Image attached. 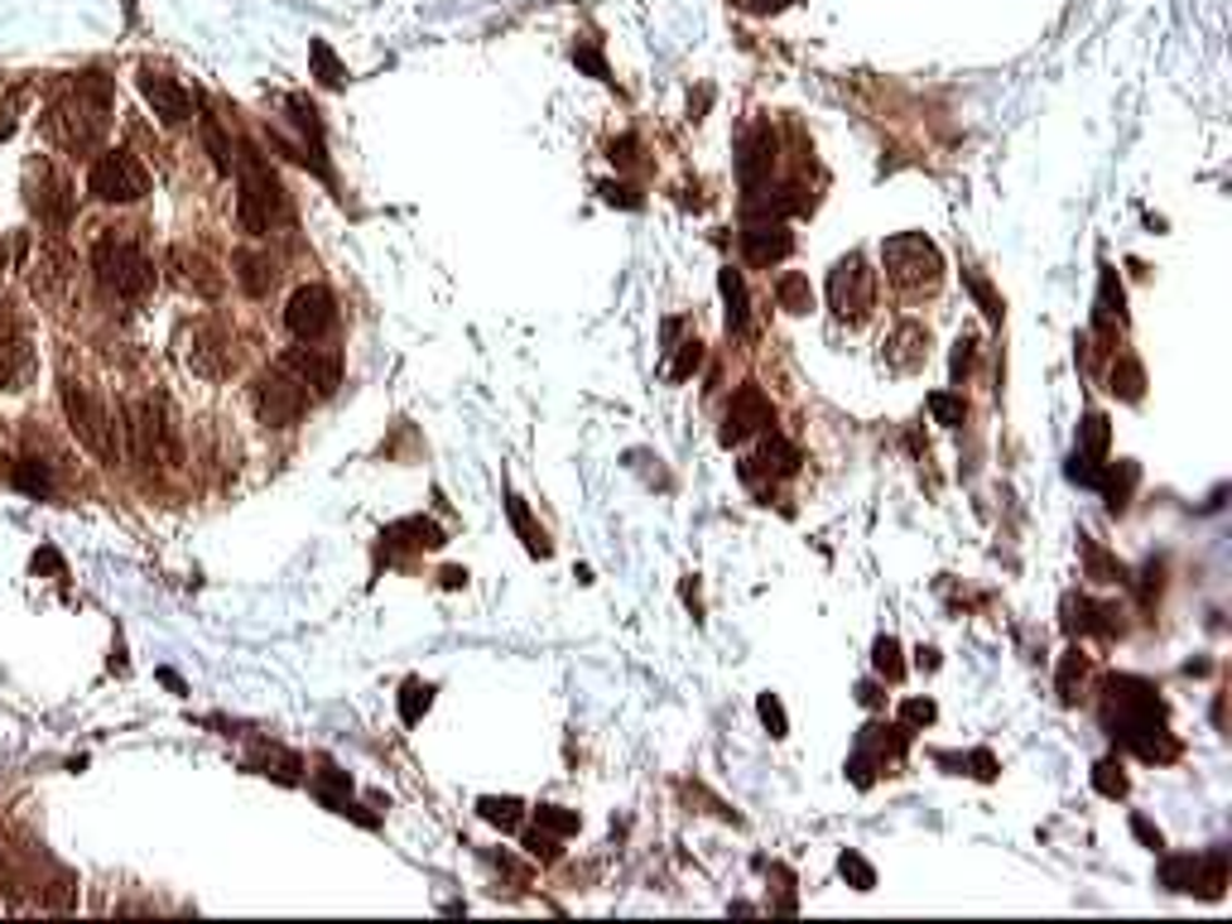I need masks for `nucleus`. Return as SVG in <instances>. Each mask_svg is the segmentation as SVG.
<instances>
[{"label": "nucleus", "mask_w": 1232, "mask_h": 924, "mask_svg": "<svg viewBox=\"0 0 1232 924\" xmlns=\"http://www.w3.org/2000/svg\"><path fill=\"white\" fill-rule=\"evenodd\" d=\"M871 299H877V280L867 270V255H843V261L828 270V308H833L843 322H862L871 314Z\"/></svg>", "instance_id": "nucleus-9"}, {"label": "nucleus", "mask_w": 1232, "mask_h": 924, "mask_svg": "<svg viewBox=\"0 0 1232 924\" xmlns=\"http://www.w3.org/2000/svg\"><path fill=\"white\" fill-rule=\"evenodd\" d=\"M1093 789L1103 799H1127V775H1122V765L1117 761H1097L1093 765Z\"/></svg>", "instance_id": "nucleus-43"}, {"label": "nucleus", "mask_w": 1232, "mask_h": 924, "mask_svg": "<svg viewBox=\"0 0 1232 924\" xmlns=\"http://www.w3.org/2000/svg\"><path fill=\"white\" fill-rule=\"evenodd\" d=\"M881 265H887V280L905 294H934L939 280H944V255L925 237V231H895V237L881 241Z\"/></svg>", "instance_id": "nucleus-3"}, {"label": "nucleus", "mask_w": 1232, "mask_h": 924, "mask_svg": "<svg viewBox=\"0 0 1232 924\" xmlns=\"http://www.w3.org/2000/svg\"><path fill=\"white\" fill-rule=\"evenodd\" d=\"M925 405H929V415H934L939 425H948V429H954V425H963V415H968V405H963V395H954V391H934V395L925 400Z\"/></svg>", "instance_id": "nucleus-44"}, {"label": "nucleus", "mask_w": 1232, "mask_h": 924, "mask_svg": "<svg viewBox=\"0 0 1232 924\" xmlns=\"http://www.w3.org/2000/svg\"><path fill=\"white\" fill-rule=\"evenodd\" d=\"M920 670H939V650H920Z\"/></svg>", "instance_id": "nucleus-57"}, {"label": "nucleus", "mask_w": 1232, "mask_h": 924, "mask_svg": "<svg viewBox=\"0 0 1232 924\" xmlns=\"http://www.w3.org/2000/svg\"><path fill=\"white\" fill-rule=\"evenodd\" d=\"M871 664H877L881 679H905V660H901V641L895 636H877V645H871Z\"/></svg>", "instance_id": "nucleus-38"}, {"label": "nucleus", "mask_w": 1232, "mask_h": 924, "mask_svg": "<svg viewBox=\"0 0 1232 924\" xmlns=\"http://www.w3.org/2000/svg\"><path fill=\"white\" fill-rule=\"evenodd\" d=\"M203 144H208V154H212V169L217 174H231V140L222 136V126H217V116H203Z\"/></svg>", "instance_id": "nucleus-40"}, {"label": "nucleus", "mask_w": 1232, "mask_h": 924, "mask_svg": "<svg viewBox=\"0 0 1232 924\" xmlns=\"http://www.w3.org/2000/svg\"><path fill=\"white\" fill-rule=\"evenodd\" d=\"M535 819H540V828L554 833V838H574L578 823H582L574 809H558V805H540V809H535Z\"/></svg>", "instance_id": "nucleus-42"}, {"label": "nucleus", "mask_w": 1232, "mask_h": 924, "mask_svg": "<svg viewBox=\"0 0 1232 924\" xmlns=\"http://www.w3.org/2000/svg\"><path fill=\"white\" fill-rule=\"evenodd\" d=\"M169 265H174V280L198 299H217L222 294V270H212V261L203 251H188V246H174L169 251Z\"/></svg>", "instance_id": "nucleus-20"}, {"label": "nucleus", "mask_w": 1232, "mask_h": 924, "mask_svg": "<svg viewBox=\"0 0 1232 924\" xmlns=\"http://www.w3.org/2000/svg\"><path fill=\"white\" fill-rule=\"evenodd\" d=\"M279 366H285L289 376H299V385H304L309 395H318V400L338 395V385H342V356L313 347V342H304V347H294V352H285V362H279Z\"/></svg>", "instance_id": "nucleus-13"}, {"label": "nucleus", "mask_w": 1232, "mask_h": 924, "mask_svg": "<svg viewBox=\"0 0 1232 924\" xmlns=\"http://www.w3.org/2000/svg\"><path fill=\"white\" fill-rule=\"evenodd\" d=\"M1083 674H1089V664H1083V655L1079 650H1064V660H1059V679H1055V688H1059V704H1079V688H1083Z\"/></svg>", "instance_id": "nucleus-34"}, {"label": "nucleus", "mask_w": 1232, "mask_h": 924, "mask_svg": "<svg viewBox=\"0 0 1232 924\" xmlns=\"http://www.w3.org/2000/svg\"><path fill=\"white\" fill-rule=\"evenodd\" d=\"M126 15H136V0H126Z\"/></svg>", "instance_id": "nucleus-58"}, {"label": "nucleus", "mask_w": 1232, "mask_h": 924, "mask_svg": "<svg viewBox=\"0 0 1232 924\" xmlns=\"http://www.w3.org/2000/svg\"><path fill=\"white\" fill-rule=\"evenodd\" d=\"M1131 833H1136V838H1141V843H1146V848H1151V852H1160V848H1165V838H1160V828H1156V823H1151L1146 814H1131Z\"/></svg>", "instance_id": "nucleus-52"}, {"label": "nucleus", "mask_w": 1232, "mask_h": 924, "mask_svg": "<svg viewBox=\"0 0 1232 924\" xmlns=\"http://www.w3.org/2000/svg\"><path fill=\"white\" fill-rule=\"evenodd\" d=\"M251 409L265 429H294L309 409V391L299 385V376H289L285 366H271V371L255 376L251 385Z\"/></svg>", "instance_id": "nucleus-8"}, {"label": "nucleus", "mask_w": 1232, "mask_h": 924, "mask_svg": "<svg viewBox=\"0 0 1232 924\" xmlns=\"http://www.w3.org/2000/svg\"><path fill=\"white\" fill-rule=\"evenodd\" d=\"M136 83H140L144 106H150L154 116L164 121V126H184V121L193 116V97H188L184 87H178V77H169L164 68H150V63H144Z\"/></svg>", "instance_id": "nucleus-16"}, {"label": "nucleus", "mask_w": 1232, "mask_h": 924, "mask_svg": "<svg viewBox=\"0 0 1232 924\" xmlns=\"http://www.w3.org/2000/svg\"><path fill=\"white\" fill-rule=\"evenodd\" d=\"M184 338H188L184 362L193 366L198 376L217 381V376H227V371H231V342H227V332H222L217 322H208V318L184 322Z\"/></svg>", "instance_id": "nucleus-15"}, {"label": "nucleus", "mask_w": 1232, "mask_h": 924, "mask_svg": "<svg viewBox=\"0 0 1232 924\" xmlns=\"http://www.w3.org/2000/svg\"><path fill=\"white\" fill-rule=\"evenodd\" d=\"M506 516H511V526H515V534H520V544H525V554L530 559H549V540H544V530L535 526V516H530V506H525L520 496H506Z\"/></svg>", "instance_id": "nucleus-25"}, {"label": "nucleus", "mask_w": 1232, "mask_h": 924, "mask_svg": "<svg viewBox=\"0 0 1232 924\" xmlns=\"http://www.w3.org/2000/svg\"><path fill=\"white\" fill-rule=\"evenodd\" d=\"M963 280H968V289H972V299L982 304V314H988V322H1002V299L992 294V284L982 280L978 270H963Z\"/></svg>", "instance_id": "nucleus-45"}, {"label": "nucleus", "mask_w": 1232, "mask_h": 924, "mask_svg": "<svg viewBox=\"0 0 1232 924\" xmlns=\"http://www.w3.org/2000/svg\"><path fill=\"white\" fill-rule=\"evenodd\" d=\"M231 275H237V284L251 299H265V294H271V284H275V261L265 251H255V246H241L237 255H231Z\"/></svg>", "instance_id": "nucleus-22"}, {"label": "nucleus", "mask_w": 1232, "mask_h": 924, "mask_svg": "<svg viewBox=\"0 0 1232 924\" xmlns=\"http://www.w3.org/2000/svg\"><path fill=\"white\" fill-rule=\"evenodd\" d=\"M925 356H929V328L915 318L895 322L887 332V342H881V362H887L891 371H920Z\"/></svg>", "instance_id": "nucleus-18"}, {"label": "nucleus", "mask_w": 1232, "mask_h": 924, "mask_svg": "<svg viewBox=\"0 0 1232 924\" xmlns=\"http://www.w3.org/2000/svg\"><path fill=\"white\" fill-rule=\"evenodd\" d=\"M10 482H15L25 496H35V501H43L53 492V472H49V463H39V458H15V463H10Z\"/></svg>", "instance_id": "nucleus-27"}, {"label": "nucleus", "mask_w": 1232, "mask_h": 924, "mask_svg": "<svg viewBox=\"0 0 1232 924\" xmlns=\"http://www.w3.org/2000/svg\"><path fill=\"white\" fill-rule=\"evenodd\" d=\"M1127 322V294H1122V280H1117L1112 265H1103L1097 275V308H1093V332L1103 342L1117 338V328Z\"/></svg>", "instance_id": "nucleus-21"}, {"label": "nucleus", "mask_w": 1232, "mask_h": 924, "mask_svg": "<svg viewBox=\"0 0 1232 924\" xmlns=\"http://www.w3.org/2000/svg\"><path fill=\"white\" fill-rule=\"evenodd\" d=\"M939 765H958L954 775H972V781H996V756L992 751H968V756L939 751Z\"/></svg>", "instance_id": "nucleus-36"}, {"label": "nucleus", "mask_w": 1232, "mask_h": 924, "mask_svg": "<svg viewBox=\"0 0 1232 924\" xmlns=\"http://www.w3.org/2000/svg\"><path fill=\"white\" fill-rule=\"evenodd\" d=\"M92 275L102 284V294L126 308H140L154 294V284H160V270H154V261L144 255L140 241L116 237V231L92 241Z\"/></svg>", "instance_id": "nucleus-2"}, {"label": "nucleus", "mask_w": 1232, "mask_h": 924, "mask_svg": "<svg viewBox=\"0 0 1232 924\" xmlns=\"http://www.w3.org/2000/svg\"><path fill=\"white\" fill-rule=\"evenodd\" d=\"M121 443H126V458L136 467L178 463V439L160 400H136V405L121 409Z\"/></svg>", "instance_id": "nucleus-4"}, {"label": "nucleus", "mask_w": 1232, "mask_h": 924, "mask_svg": "<svg viewBox=\"0 0 1232 924\" xmlns=\"http://www.w3.org/2000/svg\"><path fill=\"white\" fill-rule=\"evenodd\" d=\"M29 213L39 217V227L49 231H68L73 227V213H77V198H73V183L63 174L43 169L29 178Z\"/></svg>", "instance_id": "nucleus-12"}, {"label": "nucleus", "mask_w": 1232, "mask_h": 924, "mask_svg": "<svg viewBox=\"0 0 1232 924\" xmlns=\"http://www.w3.org/2000/svg\"><path fill=\"white\" fill-rule=\"evenodd\" d=\"M285 328L294 332L299 342L332 338V328H338V299H332L323 284L294 289V299H289V308H285Z\"/></svg>", "instance_id": "nucleus-10"}, {"label": "nucleus", "mask_w": 1232, "mask_h": 924, "mask_svg": "<svg viewBox=\"0 0 1232 924\" xmlns=\"http://www.w3.org/2000/svg\"><path fill=\"white\" fill-rule=\"evenodd\" d=\"M699 366H703V342L689 338V342H679V356H675V366H669V376H675V381H689Z\"/></svg>", "instance_id": "nucleus-46"}, {"label": "nucleus", "mask_w": 1232, "mask_h": 924, "mask_svg": "<svg viewBox=\"0 0 1232 924\" xmlns=\"http://www.w3.org/2000/svg\"><path fill=\"white\" fill-rule=\"evenodd\" d=\"M770 425H776V409H770V400L760 395V385H742V391H732V400H727L722 443H742V439H752V433H766Z\"/></svg>", "instance_id": "nucleus-17"}, {"label": "nucleus", "mask_w": 1232, "mask_h": 924, "mask_svg": "<svg viewBox=\"0 0 1232 924\" xmlns=\"http://www.w3.org/2000/svg\"><path fill=\"white\" fill-rule=\"evenodd\" d=\"M1136 463H1117V467H1107L1103 477H1097V486H1103V496H1107V510H1127V501H1131V486H1136Z\"/></svg>", "instance_id": "nucleus-29"}, {"label": "nucleus", "mask_w": 1232, "mask_h": 924, "mask_svg": "<svg viewBox=\"0 0 1232 924\" xmlns=\"http://www.w3.org/2000/svg\"><path fill=\"white\" fill-rule=\"evenodd\" d=\"M1198 857H1165L1160 862V886L1165 890H1194Z\"/></svg>", "instance_id": "nucleus-39"}, {"label": "nucleus", "mask_w": 1232, "mask_h": 924, "mask_svg": "<svg viewBox=\"0 0 1232 924\" xmlns=\"http://www.w3.org/2000/svg\"><path fill=\"white\" fill-rule=\"evenodd\" d=\"M1103 727L1112 742H1122L1141 756V761H1170L1174 737L1165 722V698L1151 679L1136 674H1112L1103 684Z\"/></svg>", "instance_id": "nucleus-1"}, {"label": "nucleus", "mask_w": 1232, "mask_h": 924, "mask_svg": "<svg viewBox=\"0 0 1232 924\" xmlns=\"http://www.w3.org/2000/svg\"><path fill=\"white\" fill-rule=\"evenodd\" d=\"M25 366H29V338L20 328V318L10 314V304H0V391H15Z\"/></svg>", "instance_id": "nucleus-19"}, {"label": "nucleus", "mask_w": 1232, "mask_h": 924, "mask_svg": "<svg viewBox=\"0 0 1232 924\" xmlns=\"http://www.w3.org/2000/svg\"><path fill=\"white\" fill-rule=\"evenodd\" d=\"M59 400H63V415H68V429L77 433L83 448H92L102 463L116 467V458H126V443H121V419H111L102 405L92 400V391L77 381H63L59 385Z\"/></svg>", "instance_id": "nucleus-5"}, {"label": "nucleus", "mask_w": 1232, "mask_h": 924, "mask_svg": "<svg viewBox=\"0 0 1232 924\" xmlns=\"http://www.w3.org/2000/svg\"><path fill=\"white\" fill-rule=\"evenodd\" d=\"M934 718H939V708L929 704V698H905V704H901V727H905V732L929 727Z\"/></svg>", "instance_id": "nucleus-47"}, {"label": "nucleus", "mask_w": 1232, "mask_h": 924, "mask_svg": "<svg viewBox=\"0 0 1232 924\" xmlns=\"http://www.w3.org/2000/svg\"><path fill=\"white\" fill-rule=\"evenodd\" d=\"M525 852L540 857V862H554V857H558V838H554V833H544V828H530V833H525Z\"/></svg>", "instance_id": "nucleus-49"}, {"label": "nucleus", "mask_w": 1232, "mask_h": 924, "mask_svg": "<svg viewBox=\"0 0 1232 924\" xmlns=\"http://www.w3.org/2000/svg\"><path fill=\"white\" fill-rule=\"evenodd\" d=\"M607 193V203H621V207H641V198H636V188H626V183H607L602 188Z\"/></svg>", "instance_id": "nucleus-55"}, {"label": "nucleus", "mask_w": 1232, "mask_h": 924, "mask_svg": "<svg viewBox=\"0 0 1232 924\" xmlns=\"http://www.w3.org/2000/svg\"><path fill=\"white\" fill-rule=\"evenodd\" d=\"M972 356H978V342H972V338H958V352H954V381H963V376L972 371Z\"/></svg>", "instance_id": "nucleus-53"}, {"label": "nucleus", "mask_w": 1232, "mask_h": 924, "mask_svg": "<svg viewBox=\"0 0 1232 924\" xmlns=\"http://www.w3.org/2000/svg\"><path fill=\"white\" fill-rule=\"evenodd\" d=\"M309 59H313V73H318V83H323V87H347V68H342L338 53H332L323 39H313Z\"/></svg>", "instance_id": "nucleus-37"}, {"label": "nucleus", "mask_w": 1232, "mask_h": 924, "mask_svg": "<svg viewBox=\"0 0 1232 924\" xmlns=\"http://www.w3.org/2000/svg\"><path fill=\"white\" fill-rule=\"evenodd\" d=\"M477 814L487 819V823H496L501 833H511V828H520L525 805H520V799H511V795H481V799H477Z\"/></svg>", "instance_id": "nucleus-30"}, {"label": "nucleus", "mask_w": 1232, "mask_h": 924, "mask_svg": "<svg viewBox=\"0 0 1232 924\" xmlns=\"http://www.w3.org/2000/svg\"><path fill=\"white\" fill-rule=\"evenodd\" d=\"M722 304H727V328L732 332H752V299H746V280L742 270H722Z\"/></svg>", "instance_id": "nucleus-24"}, {"label": "nucleus", "mask_w": 1232, "mask_h": 924, "mask_svg": "<svg viewBox=\"0 0 1232 924\" xmlns=\"http://www.w3.org/2000/svg\"><path fill=\"white\" fill-rule=\"evenodd\" d=\"M636 136H621V140H612V164H636Z\"/></svg>", "instance_id": "nucleus-54"}, {"label": "nucleus", "mask_w": 1232, "mask_h": 924, "mask_svg": "<svg viewBox=\"0 0 1232 924\" xmlns=\"http://www.w3.org/2000/svg\"><path fill=\"white\" fill-rule=\"evenodd\" d=\"M251 771L275 775V781L294 785V781H299V771H304V761H299L294 751H285V747H261V751L251 756Z\"/></svg>", "instance_id": "nucleus-28"}, {"label": "nucleus", "mask_w": 1232, "mask_h": 924, "mask_svg": "<svg viewBox=\"0 0 1232 924\" xmlns=\"http://www.w3.org/2000/svg\"><path fill=\"white\" fill-rule=\"evenodd\" d=\"M752 463H760V472L776 482V477H794V472H800L804 458H800V448H794V443H790L780 429H766V443H760V453H756Z\"/></svg>", "instance_id": "nucleus-23"}, {"label": "nucleus", "mask_w": 1232, "mask_h": 924, "mask_svg": "<svg viewBox=\"0 0 1232 924\" xmlns=\"http://www.w3.org/2000/svg\"><path fill=\"white\" fill-rule=\"evenodd\" d=\"M756 712H760V722L770 727V737H785V732H790V718H785V708H780L776 694H760V698H756Z\"/></svg>", "instance_id": "nucleus-48"}, {"label": "nucleus", "mask_w": 1232, "mask_h": 924, "mask_svg": "<svg viewBox=\"0 0 1232 924\" xmlns=\"http://www.w3.org/2000/svg\"><path fill=\"white\" fill-rule=\"evenodd\" d=\"M87 193L111 207L140 203L150 193V174H144V164L130 150H102L92 160V169H87Z\"/></svg>", "instance_id": "nucleus-7"}, {"label": "nucleus", "mask_w": 1232, "mask_h": 924, "mask_svg": "<svg viewBox=\"0 0 1232 924\" xmlns=\"http://www.w3.org/2000/svg\"><path fill=\"white\" fill-rule=\"evenodd\" d=\"M285 213V188H279L275 169L261 160L255 150H241V198H237V217L246 227V237H265L275 227V217Z\"/></svg>", "instance_id": "nucleus-6"}, {"label": "nucleus", "mask_w": 1232, "mask_h": 924, "mask_svg": "<svg viewBox=\"0 0 1232 924\" xmlns=\"http://www.w3.org/2000/svg\"><path fill=\"white\" fill-rule=\"evenodd\" d=\"M776 304L785 308V314H794V318H804L814 308V284H809V275H800V270H785L776 280Z\"/></svg>", "instance_id": "nucleus-26"}, {"label": "nucleus", "mask_w": 1232, "mask_h": 924, "mask_svg": "<svg viewBox=\"0 0 1232 924\" xmlns=\"http://www.w3.org/2000/svg\"><path fill=\"white\" fill-rule=\"evenodd\" d=\"M776 130L770 121H756V126L742 130V144H737V174H742V188H746V203L760 198L770 188V174H776Z\"/></svg>", "instance_id": "nucleus-11"}, {"label": "nucleus", "mask_w": 1232, "mask_h": 924, "mask_svg": "<svg viewBox=\"0 0 1232 924\" xmlns=\"http://www.w3.org/2000/svg\"><path fill=\"white\" fill-rule=\"evenodd\" d=\"M1079 549H1083V569H1089V578H1093V583H1127V569H1122V564L1112 559V554H1103V549H1097L1093 540H1083Z\"/></svg>", "instance_id": "nucleus-33"}, {"label": "nucleus", "mask_w": 1232, "mask_h": 924, "mask_svg": "<svg viewBox=\"0 0 1232 924\" xmlns=\"http://www.w3.org/2000/svg\"><path fill=\"white\" fill-rule=\"evenodd\" d=\"M429 704H433V684H424V679H405V688H400V722L414 727V722L429 712Z\"/></svg>", "instance_id": "nucleus-35"}, {"label": "nucleus", "mask_w": 1232, "mask_h": 924, "mask_svg": "<svg viewBox=\"0 0 1232 924\" xmlns=\"http://www.w3.org/2000/svg\"><path fill=\"white\" fill-rule=\"evenodd\" d=\"M838 872H843V882L853 886V890H871V886H877V872H871V862H867L862 852H853V848L838 857Z\"/></svg>", "instance_id": "nucleus-41"}, {"label": "nucleus", "mask_w": 1232, "mask_h": 924, "mask_svg": "<svg viewBox=\"0 0 1232 924\" xmlns=\"http://www.w3.org/2000/svg\"><path fill=\"white\" fill-rule=\"evenodd\" d=\"M794 251V237L785 227V217H770V213H752L742 227V255L756 265V270H770L780 265L785 255Z\"/></svg>", "instance_id": "nucleus-14"}, {"label": "nucleus", "mask_w": 1232, "mask_h": 924, "mask_svg": "<svg viewBox=\"0 0 1232 924\" xmlns=\"http://www.w3.org/2000/svg\"><path fill=\"white\" fill-rule=\"evenodd\" d=\"M1228 886V852H1208L1198 857V876H1194V890H1204L1208 900H1218Z\"/></svg>", "instance_id": "nucleus-32"}, {"label": "nucleus", "mask_w": 1232, "mask_h": 924, "mask_svg": "<svg viewBox=\"0 0 1232 924\" xmlns=\"http://www.w3.org/2000/svg\"><path fill=\"white\" fill-rule=\"evenodd\" d=\"M463 583H467L463 569H443V587H463Z\"/></svg>", "instance_id": "nucleus-56"}, {"label": "nucleus", "mask_w": 1232, "mask_h": 924, "mask_svg": "<svg viewBox=\"0 0 1232 924\" xmlns=\"http://www.w3.org/2000/svg\"><path fill=\"white\" fill-rule=\"evenodd\" d=\"M1107 391H1112L1117 400H1131L1136 405L1141 391H1146V376H1141V362H1131V356H1122V362L1107 371Z\"/></svg>", "instance_id": "nucleus-31"}, {"label": "nucleus", "mask_w": 1232, "mask_h": 924, "mask_svg": "<svg viewBox=\"0 0 1232 924\" xmlns=\"http://www.w3.org/2000/svg\"><path fill=\"white\" fill-rule=\"evenodd\" d=\"M43 906H49V910H68L73 906V876H59V882L43 890Z\"/></svg>", "instance_id": "nucleus-51"}, {"label": "nucleus", "mask_w": 1232, "mask_h": 924, "mask_svg": "<svg viewBox=\"0 0 1232 924\" xmlns=\"http://www.w3.org/2000/svg\"><path fill=\"white\" fill-rule=\"evenodd\" d=\"M574 63H578V68H588L592 77H602V83H607V63H602V53L592 49V43H578V49H574Z\"/></svg>", "instance_id": "nucleus-50"}]
</instances>
